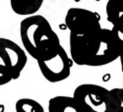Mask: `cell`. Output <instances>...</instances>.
Returning a JSON list of instances; mask_svg holds the SVG:
<instances>
[{
	"instance_id": "cell-1",
	"label": "cell",
	"mask_w": 123,
	"mask_h": 112,
	"mask_svg": "<svg viewBox=\"0 0 123 112\" xmlns=\"http://www.w3.org/2000/svg\"><path fill=\"white\" fill-rule=\"evenodd\" d=\"M70 54L80 66L99 67L112 63L120 54V46L111 29H100L87 35L70 34Z\"/></svg>"
},
{
	"instance_id": "cell-2",
	"label": "cell",
	"mask_w": 123,
	"mask_h": 112,
	"mask_svg": "<svg viewBox=\"0 0 123 112\" xmlns=\"http://www.w3.org/2000/svg\"><path fill=\"white\" fill-rule=\"evenodd\" d=\"M20 36L26 51L37 61L53 55L60 40L49 22L42 15H32L20 24Z\"/></svg>"
},
{
	"instance_id": "cell-3",
	"label": "cell",
	"mask_w": 123,
	"mask_h": 112,
	"mask_svg": "<svg viewBox=\"0 0 123 112\" xmlns=\"http://www.w3.org/2000/svg\"><path fill=\"white\" fill-rule=\"evenodd\" d=\"M73 98L87 112H120L121 106L117 98L107 88L94 84L78 86Z\"/></svg>"
},
{
	"instance_id": "cell-4",
	"label": "cell",
	"mask_w": 123,
	"mask_h": 112,
	"mask_svg": "<svg viewBox=\"0 0 123 112\" xmlns=\"http://www.w3.org/2000/svg\"><path fill=\"white\" fill-rule=\"evenodd\" d=\"M28 62L26 51L11 39L0 37V86L17 80Z\"/></svg>"
},
{
	"instance_id": "cell-5",
	"label": "cell",
	"mask_w": 123,
	"mask_h": 112,
	"mask_svg": "<svg viewBox=\"0 0 123 112\" xmlns=\"http://www.w3.org/2000/svg\"><path fill=\"white\" fill-rule=\"evenodd\" d=\"M37 65L45 80L49 83H58L70 76L73 61L63 46L60 45L53 55L47 59L37 61Z\"/></svg>"
},
{
	"instance_id": "cell-6",
	"label": "cell",
	"mask_w": 123,
	"mask_h": 112,
	"mask_svg": "<svg viewBox=\"0 0 123 112\" xmlns=\"http://www.w3.org/2000/svg\"><path fill=\"white\" fill-rule=\"evenodd\" d=\"M99 19L98 13L88 9L70 8L65 17V25L71 35H87L101 29Z\"/></svg>"
},
{
	"instance_id": "cell-7",
	"label": "cell",
	"mask_w": 123,
	"mask_h": 112,
	"mask_svg": "<svg viewBox=\"0 0 123 112\" xmlns=\"http://www.w3.org/2000/svg\"><path fill=\"white\" fill-rule=\"evenodd\" d=\"M105 11L107 21L112 25L111 32L121 49L123 47V0H108Z\"/></svg>"
},
{
	"instance_id": "cell-8",
	"label": "cell",
	"mask_w": 123,
	"mask_h": 112,
	"mask_svg": "<svg viewBox=\"0 0 123 112\" xmlns=\"http://www.w3.org/2000/svg\"><path fill=\"white\" fill-rule=\"evenodd\" d=\"M48 112H87L73 96L57 95L48 101Z\"/></svg>"
},
{
	"instance_id": "cell-9",
	"label": "cell",
	"mask_w": 123,
	"mask_h": 112,
	"mask_svg": "<svg viewBox=\"0 0 123 112\" xmlns=\"http://www.w3.org/2000/svg\"><path fill=\"white\" fill-rule=\"evenodd\" d=\"M43 0H10L11 8L17 15L32 16L40 9Z\"/></svg>"
},
{
	"instance_id": "cell-10",
	"label": "cell",
	"mask_w": 123,
	"mask_h": 112,
	"mask_svg": "<svg viewBox=\"0 0 123 112\" xmlns=\"http://www.w3.org/2000/svg\"><path fill=\"white\" fill-rule=\"evenodd\" d=\"M16 112H44L43 105L32 98H20L15 104Z\"/></svg>"
},
{
	"instance_id": "cell-11",
	"label": "cell",
	"mask_w": 123,
	"mask_h": 112,
	"mask_svg": "<svg viewBox=\"0 0 123 112\" xmlns=\"http://www.w3.org/2000/svg\"><path fill=\"white\" fill-rule=\"evenodd\" d=\"M110 91L119 101L120 106H121L120 112H123V88H112V89H110Z\"/></svg>"
},
{
	"instance_id": "cell-12",
	"label": "cell",
	"mask_w": 123,
	"mask_h": 112,
	"mask_svg": "<svg viewBox=\"0 0 123 112\" xmlns=\"http://www.w3.org/2000/svg\"><path fill=\"white\" fill-rule=\"evenodd\" d=\"M119 59H120V64H121V71H122V73H123V47L120 49Z\"/></svg>"
},
{
	"instance_id": "cell-13",
	"label": "cell",
	"mask_w": 123,
	"mask_h": 112,
	"mask_svg": "<svg viewBox=\"0 0 123 112\" xmlns=\"http://www.w3.org/2000/svg\"><path fill=\"white\" fill-rule=\"evenodd\" d=\"M74 1H75V2H80L81 0H74Z\"/></svg>"
},
{
	"instance_id": "cell-14",
	"label": "cell",
	"mask_w": 123,
	"mask_h": 112,
	"mask_svg": "<svg viewBox=\"0 0 123 112\" xmlns=\"http://www.w3.org/2000/svg\"><path fill=\"white\" fill-rule=\"evenodd\" d=\"M97 1H99V0H97Z\"/></svg>"
}]
</instances>
